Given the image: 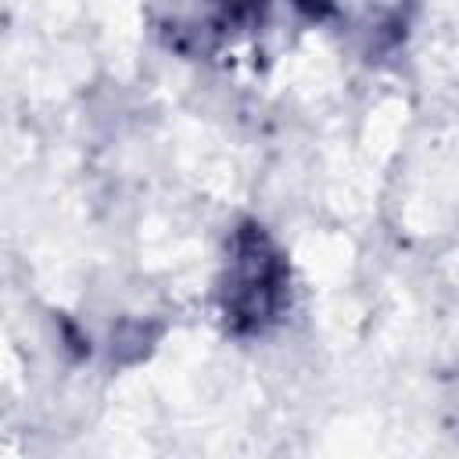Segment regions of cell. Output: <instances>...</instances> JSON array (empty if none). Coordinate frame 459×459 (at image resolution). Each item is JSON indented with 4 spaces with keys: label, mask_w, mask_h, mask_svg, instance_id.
<instances>
[{
    "label": "cell",
    "mask_w": 459,
    "mask_h": 459,
    "mask_svg": "<svg viewBox=\"0 0 459 459\" xmlns=\"http://www.w3.org/2000/svg\"><path fill=\"white\" fill-rule=\"evenodd\" d=\"M287 262L262 226L247 222L233 230L226 273L219 283V308L226 330H233L237 337L265 333L287 305Z\"/></svg>",
    "instance_id": "1"
}]
</instances>
